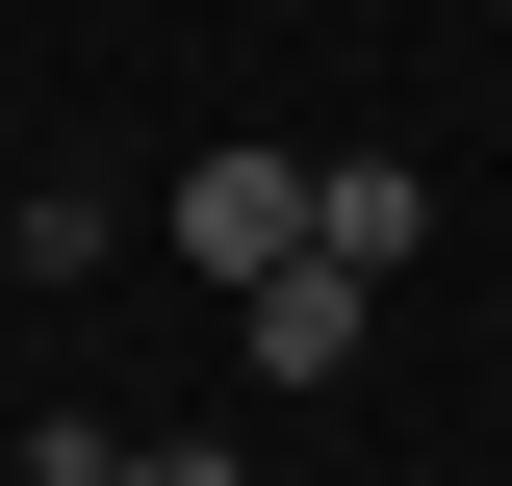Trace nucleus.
Returning a JSON list of instances; mask_svg holds the SVG:
<instances>
[{
	"label": "nucleus",
	"mask_w": 512,
	"mask_h": 486,
	"mask_svg": "<svg viewBox=\"0 0 512 486\" xmlns=\"http://www.w3.org/2000/svg\"><path fill=\"white\" fill-rule=\"evenodd\" d=\"M308 205H333V154H180V205H154V231H180L205 282H282V256H308Z\"/></svg>",
	"instance_id": "1"
},
{
	"label": "nucleus",
	"mask_w": 512,
	"mask_h": 486,
	"mask_svg": "<svg viewBox=\"0 0 512 486\" xmlns=\"http://www.w3.org/2000/svg\"><path fill=\"white\" fill-rule=\"evenodd\" d=\"M256 307V384H359L384 359V282H359V256H282V282H231Z\"/></svg>",
	"instance_id": "2"
},
{
	"label": "nucleus",
	"mask_w": 512,
	"mask_h": 486,
	"mask_svg": "<svg viewBox=\"0 0 512 486\" xmlns=\"http://www.w3.org/2000/svg\"><path fill=\"white\" fill-rule=\"evenodd\" d=\"M308 256H359V282H410V256H436V180H410V154H333Z\"/></svg>",
	"instance_id": "3"
},
{
	"label": "nucleus",
	"mask_w": 512,
	"mask_h": 486,
	"mask_svg": "<svg viewBox=\"0 0 512 486\" xmlns=\"http://www.w3.org/2000/svg\"><path fill=\"white\" fill-rule=\"evenodd\" d=\"M0 256H26V282H103V256H128V205H103V180H26V205H0Z\"/></svg>",
	"instance_id": "4"
},
{
	"label": "nucleus",
	"mask_w": 512,
	"mask_h": 486,
	"mask_svg": "<svg viewBox=\"0 0 512 486\" xmlns=\"http://www.w3.org/2000/svg\"><path fill=\"white\" fill-rule=\"evenodd\" d=\"M128 486H256V461H231V435H128Z\"/></svg>",
	"instance_id": "5"
}]
</instances>
